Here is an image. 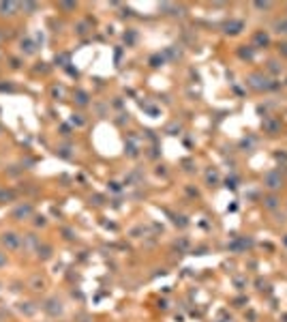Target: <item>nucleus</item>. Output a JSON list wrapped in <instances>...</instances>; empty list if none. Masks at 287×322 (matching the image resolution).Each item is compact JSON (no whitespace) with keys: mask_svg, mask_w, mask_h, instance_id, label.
<instances>
[{"mask_svg":"<svg viewBox=\"0 0 287 322\" xmlns=\"http://www.w3.org/2000/svg\"><path fill=\"white\" fill-rule=\"evenodd\" d=\"M264 187L268 189L270 193H277V191H281L283 187H285V178L281 176V172H268L264 176Z\"/></svg>","mask_w":287,"mask_h":322,"instance_id":"1","label":"nucleus"},{"mask_svg":"<svg viewBox=\"0 0 287 322\" xmlns=\"http://www.w3.org/2000/svg\"><path fill=\"white\" fill-rule=\"evenodd\" d=\"M246 82H249L251 84V86L253 88H255V90H264V88H270V80H268V77H266V75H262V73H251L249 77H246Z\"/></svg>","mask_w":287,"mask_h":322,"instance_id":"2","label":"nucleus"},{"mask_svg":"<svg viewBox=\"0 0 287 322\" xmlns=\"http://www.w3.org/2000/svg\"><path fill=\"white\" fill-rule=\"evenodd\" d=\"M272 32L279 37H287V17H281L272 24Z\"/></svg>","mask_w":287,"mask_h":322,"instance_id":"3","label":"nucleus"},{"mask_svg":"<svg viewBox=\"0 0 287 322\" xmlns=\"http://www.w3.org/2000/svg\"><path fill=\"white\" fill-rule=\"evenodd\" d=\"M279 206H281V202H279L277 193H270V196L264 200V209H266V211H277Z\"/></svg>","mask_w":287,"mask_h":322,"instance_id":"4","label":"nucleus"},{"mask_svg":"<svg viewBox=\"0 0 287 322\" xmlns=\"http://www.w3.org/2000/svg\"><path fill=\"white\" fill-rule=\"evenodd\" d=\"M255 41L264 43V45H268V41H270V39H268V35H266V32H257V35H255Z\"/></svg>","mask_w":287,"mask_h":322,"instance_id":"5","label":"nucleus"},{"mask_svg":"<svg viewBox=\"0 0 287 322\" xmlns=\"http://www.w3.org/2000/svg\"><path fill=\"white\" fill-rule=\"evenodd\" d=\"M283 243H285V247H287V234L283 236Z\"/></svg>","mask_w":287,"mask_h":322,"instance_id":"6","label":"nucleus"}]
</instances>
